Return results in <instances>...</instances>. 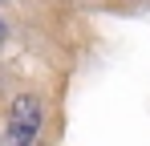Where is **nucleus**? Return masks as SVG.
Returning <instances> with one entry per match:
<instances>
[{
	"instance_id": "obj_1",
	"label": "nucleus",
	"mask_w": 150,
	"mask_h": 146,
	"mask_svg": "<svg viewBox=\"0 0 150 146\" xmlns=\"http://www.w3.org/2000/svg\"><path fill=\"white\" fill-rule=\"evenodd\" d=\"M41 122H45V110L33 94L16 97L12 110H8V126H4V142L0 146H33L37 134H41Z\"/></svg>"
},
{
	"instance_id": "obj_2",
	"label": "nucleus",
	"mask_w": 150,
	"mask_h": 146,
	"mask_svg": "<svg viewBox=\"0 0 150 146\" xmlns=\"http://www.w3.org/2000/svg\"><path fill=\"white\" fill-rule=\"evenodd\" d=\"M4 37H8V28H4V21H0V45H4Z\"/></svg>"
}]
</instances>
